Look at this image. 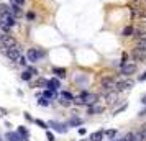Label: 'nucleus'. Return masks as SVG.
I'll return each mask as SVG.
<instances>
[{"label":"nucleus","instance_id":"7","mask_svg":"<svg viewBox=\"0 0 146 141\" xmlns=\"http://www.w3.org/2000/svg\"><path fill=\"white\" fill-rule=\"evenodd\" d=\"M135 85V82L131 79H126V81H118L117 82V85H115V90L117 92H123V90H128V89H131Z\"/></svg>","mask_w":146,"mask_h":141},{"label":"nucleus","instance_id":"1","mask_svg":"<svg viewBox=\"0 0 146 141\" xmlns=\"http://www.w3.org/2000/svg\"><path fill=\"white\" fill-rule=\"evenodd\" d=\"M15 20H17V18L12 15V12L0 13V30H2L3 33H8V31L15 26V23H17Z\"/></svg>","mask_w":146,"mask_h":141},{"label":"nucleus","instance_id":"23","mask_svg":"<svg viewBox=\"0 0 146 141\" xmlns=\"http://www.w3.org/2000/svg\"><path fill=\"white\" fill-rule=\"evenodd\" d=\"M18 133H20L21 136H23V140L27 141L28 134H30V133H28V130H27V128H25V126H20V128H18Z\"/></svg>","mask_w":146,"mask_h":141},{"label":"nucleus","instance_id":"10","mask_svg":"<svg viewBox=\"0 0 146 141\" xmlns=\"http://www.w3.org/2000/svg\"><path fill=\"white\" fill-rule=\"evenodd\" d=\"M71 102H74V97L69 92H61L59 95V103L61 105H71Z\"/></svg>","mask_w":146,"mask_h":141},{"label":"nucleus","instance_id":"30","mask_svg":"<svg viewBox=\"0 0 146 141\" xmlns=\"http://www.w3.org/2000/svg\"><path fill=\"white\" fill-rule=\"evenodd\" d=\"M121 141H135V133H126Z\"/></svg>","mask_w":146,"mask_h":141},{"label":"nucleus","instance_id":"35","mask_svg":"<svg viewBox=\"0 0 146 141\" xmlns=\"http://www.w3.org/2000/svg\"><path fill=\"white\" fill-rule=\"evenodd\" d=\"M27 18H28V20H35V13H33V12H28Z\"/></svg>","mask_w":146,"mask_h":141},{"label":"nucleus","instance_id":"9","mask_svg":"<svg viewBox=\"0 0 146 141\" xmlns=\"http://www.w3.org/2000/svg\"><path fill=\"white\" fill-rule=\"evenodd\" d=\"M131 58L136 61V62H143V61L146 59V51L145 49H139V48H135L131 51Z\"/></svg>","mask_w":146,"mask_h":141},{"label":"nucleus","instance_id":"33","mask_svg":"<svg viewBox=\"0 0 146 141\" xmlns=\"http://www.w3.org/2000/svg\"><path fill=\"white\" fill-rule=\"evenodd\" d=\"M27 62H28V58H25V56H21L20 59H18V64L20 66H27Z\"/></svg>","mask_w":146,"mask_h":141},{"label":"nucleus","instance_id":"41","mask_svg":"<svg viewBox=\"0 0 146 141\" xmlns=\"http://www.w3.org/2000/svg\"><path fill=\"white\" fill-rule=\"evenodd\" d=\"M141 102H143V103H146V97H145V99H143V100H141Z\"/></svg>","mask_w":146,"mask_h":141},{"label":"nucleus","instance_id":"40","mask_svg":"<svg viewBox=\"0 0 146 141\" xmlns=\"http://www.w3.org/2000/svg\"><path fill=\"white\" fill-rule=\"evenodd\" d=\"M139 81H146V71H145V74H143L141 77H139Z\"/></svg>","mask_w":146,"mask_h":141},{"label":"nucleus","instance_id":"31","mask_svg":"<svg viewBox=\"0 0 146 141\" xmlns=\"http://www.w3.org/2000/svg\"><path fill=\"white\" fill-rule=\"evenodd\" d=\"M35 123H36L38 126L44 128V130H46V128H48V123H44V121H43V120H35Z\"/></svg>","mask_w":146,"mask_h":141},{"label":"nucleus","instance_id":"5","mask_svg":"<svg viewBox=\"0 0 146 141\" xmlns=\"http://www.w3.org/2000/svg\"><path fill=\"white\" fill-rule=\"evenodd\" d=\"M79 97L84 100V105H92V103H97V100H99V95L92 94V92H82Z\"/></svg>","mask_w":146,"mask_h":141},{"label":"nucleus","instance_id":"24","mask_svg":"<svg viewBox=\"0 0 146 141\" xmlns=\"http://www.w3.org/2000/svg\"><path fill=\"white\" fill-rule=\"evenodd\" d=\"M48 84H49V81H46V79H38L36 81V87H48Z\"/></svg>","mask_w":146,"mask_h":141},{"label":"nucleus","instance_id":"39","mask_svg":"<svg viewBox=\"0 0 146 141\" xmlns=\"http://www.w3.org/2000/svg\"><path fill=\"white\" fill-rule=\"evenodd\" d=\"M79 134H86V128H79Z\"/></svg>","mask_w":146,"mask_h":141},{"label":"nucleus","instance_id":"36","mask_svg":"<svg viewBox=\"0 0 146 141\" xmlns=\"http://www.w3.org/2000/svg\"><path fill=\"white\" fill-rule=\"evenodd\" d=\"M125 108H126V105H121V107H120L118 110H115V115H117V113H120V112H123Z\"/></svg>","mask_w":146,"mask_h":141},{"label":"nucleus","instance_id":"15","mask_svg":"<svg viewBox=\"0 0 146 141\" xmlns=\"http://www.w3.org/2000/svg\"><path fill=\"white\" fill-rule=\"evenodd\" d=\"M104 136H105V131H104V130L94 131V133L90 134V141H102L104 140Z\"/></svg>","mask_w":146,"mask_h":141},{"label":"nucleus","instance_id":"26","mask_svg":"<svg viewBox=\"0 0 146 141\" xmlns=\"http://www.w3.org/2000/svg\"><path fill=\"white\" fill-rule=\"evenodd\" d=\"M38 103H40V105H43V107H48V105H49V99H46V97L43 95V97H40Z\"/></svg>","mask_w":146,"mask_h":141},{"label":"nucleus","instance_id":"20","mask_svg":"<svg viewBox=\"0 0 146 141\" xmlns=\"http://www.w3.org/2000/svg\"><path fill=\"white\" fill-rule=\"evenodd\" d=\"M121 34H123V36H133V34H135V28H133L131 25H128V26L123 28Z\"/></svg>","mask_w":146,"mask_h":141},{"label":"nucleus","instance_id":"3","mask_svg":"<svg viewBox=\"0 0 146 141\" xmlns=\"http://www.w3.org/2000/svg\"><path fill=\"white\" fill-rule=\"evenodd\" d=\"M2 53L7 56L8 61H12V62H18V59L21 58V51H20V46L17 48H8V49H0Z\"/></svg>","mask_w":146,"mask_h":141},{"label":"nucleus","instance_id":"38","mask_svg":"<svg viewBox=\"0 0 146 141\" xmlns=\"http://www.w3.org/2000/svg\"><path fill=\"white\" fill-rule=\"evenodd\" d=\"M7 115V110L5 108H0V117H5Z\"/></svg>","mask_w":146,"mask_h":141},{"label":"nucleus","instance_id":"37","mask_svg":"<svg viewBox=\"0 0 146 141\" xmlns=\"http://www.w3.org/2000/svg\"><path fill=\"white\" fill-rule=\"evenodd\" d=\"M28 71H30V72H31V74H38V71H36V69H35V67H28Z\"/></svg>","mask_w":146,"mask_h":141},{"label":"nucleus","instance_id":"17","mask_svg":"<svg viewBox=\"0 0 146 141\" xmlns=\"http://www.w3.org/2000/svg\"><path fill=\"white\" fill-rule=\"evenodd\" d=\"M146 34V23H141V26L138 30H135V38L138 40V38H143Z\"/></svg>","mask_w":146,"mask_h":141},{"label":"nucleus","instance_id":"11","mask_svg":"<svg viewBox=\"0 0 146 141\" xmlns=\"http://www.w3.org/2000/svg\"><path fill=\"white\" fill-rule=\"evenodd\" d=\"M48 126H53V130L59 131V133H66V131H67V125L59 123V121H49V123H48Z\"/></svg>","mask_w":146,"mask_h":141},{"label":"nucleus","instance_id":"13","mask_svg":"<svg viewBox=\"0 0 146 141\" xmlns=\"http://www.w3.org/2000/svg\"><path fill=\"white\" fill-rule=\"evenodd\" d=\"M102 112H104V105H99V103L89 105V110H87L89 115H97V113H102Z\"/></svg>","mask_w":146,"mask_h":141},{"label":"nucleus","instance_id":"27","mask_svg":"<svg viewBox=\"0 0 146 141\" xmlns=\"http://www.w3.org/2000/svg\"><path fill=\"white\" fill-rule=\"evenodd\" d=\"M31 75H33V74H31V72H30V71L27 69V71L21 74V79H23V81H30V79H31Z\"/></svg>","mask_w":146,"mask_h":141},{"label":"nucleus","instance_id":"28","mask_svg":"<svg viewBox=\"0 0 146 141\" xmlns=\"http://www.w3.org/2000/svg\"><path fill=\"white\" fill-rule=\"evenodd\" d=\"M54 92H56V90H51V89H48V90H44V97H46V99H53L54 97Z\"/></svg>","mask_w":146,"mask_h":141},{"label":"nucleus","instance_id":"14","mask_svg":"<svg viewBox=\"0 0 146 141\" xmlns=\"http://www.w3.org/2000/svg\"><path fill=\"white\" fill-rule=\"evenodd\" d=\"M23 7H18V5H15V3H12L10 5V12H12V15H13L15 18H20V17H23V10H21Z\"/></svg>","mask_w":146,"mask_h":141},{"label":"nucleus","instance_id":"44","mask_svg":"<svg viewBox=\"0 0 146 141\" xmlns=\"http://www.w3.org/2000/svg\"><path fill=\"white\" fill-rule=\"evenodd\" d=\"M0 141H3V140H2V138H0Z\"/></svg>","mask_w":146,"mask_h":141},{"label":"nucleus","instance_id":"22","mask_svg":"<svg viewBox=\"0 0 146 141\" xmlns=\"http://www.w3.org/2000/svg\"><path fill=\"white\" fill-rule=\"evenodd\" d=\"M67 125H71V126H79V125H82V120H80V118H71Z\"/></svg>","mask_w":146,"mask_h":141},{"label":"nucleus","instance_id":"32","mask_svg":"<svg viewBox=\"0 0 146 141\" xmlns=\"http://www.w3.org/2000/svg\"><path fill=\"white\" fill-rule=\"evenodd\" d=\"M10 3H15V5H18V7H23V5H25V0H10Z\"/></svg>","mask_w":146,"mask_h":141},{"label":"nucleus","instance_id":"45","mask_svg":"<svg viewBox=\"0 0 146 141\" xmlns=\"http://www.w3.org/2000/svg\"><path fill=\"white\" fill-rule=\"evenodd\" d=\"M82 141H87V140H82Z\"/></svg>","mask_w":146,"mask_h":141},{"label":"nucleus","instance_id":"8","mask_svg":"<svg viewBox=\"0 0 146 141\" xmlns=\"http://www.w3.org/2000/svg\"><path fill=\"white\" fill-rule=\"evenodd\" d=\"M120 72L123 75H131L136 72V64H131V62H126V64H121L120 66Z\"/></svg>","mask_w":146,"mask_h":141},{"label":"nucleus","instance_id":"12","mask_svg":"<svg viewBox=\"0 0 146 141\" xmlns=\"http://www.w3.org/2000/svg\"><path fill=\"white\" fill-rule=\"evenodd\" d=\"M5 140L7 141H25L23 136H21L18 131H8V133L5 134Z\"/></svg>","mask_w":146,"mask_h":141},{"label":"nucleus","instance_id":"4","mask_svg":"<svg viewBox=\"0 0 146 141\" xmlns=\"http://www.w3.org/2000/svg\"><path fill=\"white\" fill-rule=\"evenodd\" d=\"M44 51H41V49H35V48H30L27 53V58L30 62H38V61L41 59V58H44Z\"/></svg>","mask_w":146,"mask_h":141},{"label":"nucleus","instance_id":"19","mask_svg":"<svg viewBox=\"0 0 146 141\" xmlns=\"http://www.w3.org/2000/svg\"><path fill=\"white\" fill-rule=\"evenodd\" d=\"M105 100H107V103H113V102L117 100V90H115V92H107Z\"/></svg>","mask_w":146,"mask_h":141},{"label":"nucleus","instance_id":"42","mask_svg":"<svg viewBox=\"0 0 146 141\" xmlns=\"http://www.w3.org/2000/svg\"><path fill=\"white\" fill-rule=\"evenodd\" d=\"M133 2H139V0H133Z\"/></svg>","mask_w":146,"mask_h":141},{"label":"nucleus","instance_id":"34","mask_svg":"<svg viewBox=\"0 0 146 141\" xmlns=\"http://www.w3.org/2000/svg\"><path fill=\"white\" fill-rule=\"evenodd\" d=\"M46 138H48V141H54V134L51 133V131H48V133H46Z\"/></svg>","mask_w":146,"mask_h":141},{"label":"nucleus","instance_id":"29","mask_svg":"<svg viewBox=\"0 0 146 141\" xmlns=\"http://www.w3.org/2000/svg\"><path fill=\"white\" fill-rule=\"evenodd\" d=\"M7 12H10V7L7 3H0V13H7Z\"/></svg>","mask_w":146,"mask_h":141},{"label":"nucleus","instance_id":"18","mask_svg":"<svg viewBox=\"0 0 146 141\" xmlns=\"http://www.w3.org/2000/svg\"><path fill=\"white\" fill-rule=\"evenodd\" d=\"M53 74H56L59 79H64L66 77V69L64 67H53Z\"/></svg>","mask_w":146,"mask_h":141},{"label":"nucleus","instance_id":"21","mask_svg":"<svg viewBox=\"0 0 146 141\" xmlns=\"http://www.w3.org/2000/svg\"><path fill=\"white\" fill-rule=\"evenodd\" d=\"M136 48H139V49H145V51H146V38H145V36L136 40Z\"/></svg>","mask_w":146,"mask_h":141},{"label":"nucleus","instance_id":"6","mask_svg":"<svg viewBox=\"0 0 146 141\" xmlns=\"http://www.w3.org/2000/svg\"><path fill=\"white\" fill-rule=\"evenodd\" d=\"M100 84H102L104 90L110 92V90H115V85H117V79H113V77H102Z\"/></svg>","mask_w":146,"mask_h":141},{"label":"nucleus","instance_id":"16","mask_svg":"<svg viewBox=\"0 0 146 141\" xmlns=\"http://www.w3.org/2000/svg\"><path fill=\"white\" fill-rule=\"evenodd\" d=\"M61 87V82L58 77H53V79H49V84H48V89H51V90H58Z\"/></svg>","mask_w":146,"mask_h":141},{"label":"nucleus","instance_id":"43","mask_svg":"<svg viewBox=\"0 0 146 141\" xmlns=\"http://www.w3.org/2000/svg\"><path fill=\"white\" fill-rule=\"evenodd\" d=\"M115 141H121V140H115Z\"/></svg>","mask_w":146,"mask_h":141},{"label":"nucleus","instance_id":"2","mask_svg":"<svg viewBox=\"0 0 146 141\" xmlns=\"http://www.w3.org/2000/svg\"><path fill=\"white\" fill-rule=\"evenodd\" d=\"M17 46H20V44L17 43L13 36L0 31V49H8V48H17Z\"/></svg>","mask_w":146,"mask_h":141},{"label":"nucleus","instance_id":"25","mask_svg":"<svg viewBox=\"0 0 146 141\" xmlns=\"http://www.w3.org/2000/svg\"><path fill=\"white\" fill-rule=\"evenodd\" d=\"M105 136H107V138H110V140H113V138L117 136V130H107Z\"/></svg>","mask_w":146,"mask_h":141}]
</instances>
